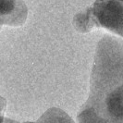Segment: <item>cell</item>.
<instances>
[{"mask_svg":"<svg viewBox=\"0 0 123 123\" xmlns=\"http://www.w3.org/2000/svg\"><path fill=\"white\" fill-rule=\"evenodd\" d=\"M78 123H123V39L105 35L98 42L90 92Z\"/></svg>","mask_w":123,"mask_h":123,"instance_id":"6da1fadb","label":"cell"},{"mask_svg":"<svg viewBox=\"0 0 123 123\" xmlns=\"http://www.w3.org/2000/svg\"><path fill=\"white\" fill-rule=\"evenodd\" d=\"M28 8L23 0H0V17L5 25L21 26L27 19Z\"/></svg>","mask_w":123,"mask_h":123,"instance_id":"3957f363","label":"cell"},{"mask_svg":"<svg viewBox=\"0 0 123 123\" xmlns=\"http://www.w3.org/2000/svg\"><path fill=\"white\" fill-rule=\"evenodd\" d=\"M23 123H75L68 114L60 108L53 107L46 110L35 122Z\"/></svg>","mask_w":123,"mask_h":123,"instance_id":"277c9868","label":"cell"},{"mask_svg":"<svg viewBox=\"0 0 123 123\" xmlns=\"http://www.w3.org/2000/svg\"><path fill=\"white\" fill-rule=\"evenodd\" d=\"M3 25H5V21H4V19L2 18V17H0V29H1V27H2Z\"/></svg>","mask_w":123,"mask_h":123,"instance_id":"52a82bcc","label":"cell"},{"mask_svg":"<svg viewBox=\"0 0 123 123\" xmlns=\"http://www.w3.org/2000/svg\"><path fill=\"white\" fill-rule=\"evenodd\" d=\"M3 123H18V121H15V120H12V119H9V118H5Z\"/></svg>","mask_w":123,"mask_h":123,"instance_id":"8992f818","label":"cell"},{"mask_svg":"<svg viewBox=\"0 0 123 123\" xmlns=\"http://www.w3.org/2000/svg\"><path fill=\"white\" fill-rule=\"evenodd\" d=\"M73 25L83 33L101 27L123 37V0L95 1L74 17Z\"/></svg>","mask_w":123,"mask_h":123,"instance_id":"7a4b0ae2","label":"cell"},{"mask_svg":"<svg viewBox=\"0 0 123 123\" xmlns=\"http://www.w3.org/2000/svg\"><path fill=\"white\" fill-rule=\"evenodd\" d=\"M6 101L5 98H3L2 96H0V123L4 122V113L6 110Z\"/></svg>","mask_w":123,"mask_h":123,"instance_id":"5b68a950","label":"cell"}]
</instances>
